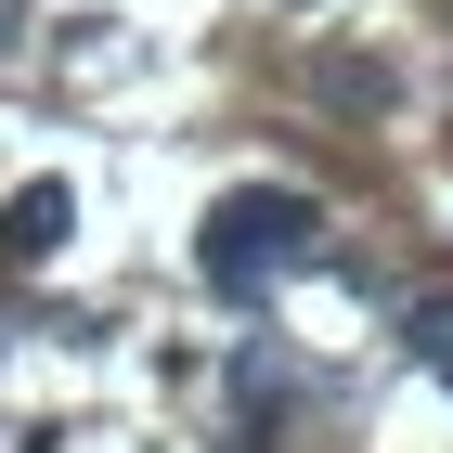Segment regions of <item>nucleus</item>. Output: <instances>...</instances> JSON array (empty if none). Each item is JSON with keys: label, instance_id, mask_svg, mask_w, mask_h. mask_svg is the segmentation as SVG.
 Masks as SVG:
<instances>
[{"label": "nucleus", "instance_id": "5", "mask_svg": "<svg viewBox=\"0 0 453 453\" xmlns=\"http://www.w3.org/2000/svg\"><path fill=\"white\" fill-rule=\"evenodd\" d=\"M402 337H415L427 376H453V298H415V324H402Z\"/></svg>", "mask_w": 453, "mask_h": 453}, {"label": "nucleus", "instance_id": "3", "mask_svg": "<svg viewBox=\"0 0 453 453\" xmlns=\"http://www.w3.org/2000/svg\"><path fill=\"white\" fill-rule=\"evenodd\" d=\"M65 234H78V195H65V181H13V195H0V273H39Z\"/></svg>", "mask_w": 453, "mask_h": 453}, {"label": "nucleus", "instance_id": "2", "mask_svg": "<svg viewBox=\"0 0 453 453\" xmlns=\"http://www.w3.org/2000/svg\"><path fill=\"white\" fill-rule=\"evenodd\" d=\"M298 402H311V388H298V363H285V349H234L220 415H234V441H246V453H285V441H298Z\"/></svg>", "mask_w": 453, "mask_h": 453}, {"label": "nucleus", "instance_id": "1", "mask_svg": "<svg viewBox=\"0 0 453 453\" xmlns=\"http://www.w3.org/2000/svg\"><path fill=\"white\" fill-rule=\"evenodd\" d=\"M311 259H324V208L298 181H234L208 208V234H195V273H208L220 298H259V285L311 273Z\"/></svg>", "mask_w": 453, "mask_h": 453}, {"label": "nucleus", "instance_id": "4", "mask_svg": "<svg viewBox=\"0 0 453 453\" xmlns=\"http://www.w3.org/2000/svg\"><path fill=\"white\" fill-rule=\"evenodd\" d=\"M324 91H337V104H363V117H376V104H388V65H376V52H324Z\"/></svg>", "mask_w": 453, "mask_h": 453}]
</instances>
